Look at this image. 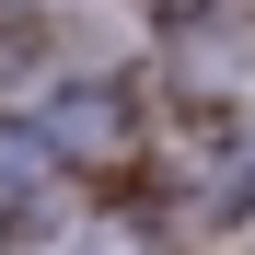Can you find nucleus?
I'll list each match as a JSON object with an SVG mask.
<instances>
[{"mask_svg":"<svg viewBox=\"0 0 255 255\" xmlns=\"http://www.w3.org/2000/svg\"><path fill=\"white\" fill-rule=\"evenodd\" d=\"M174 12H197V0H174Z\"/></svg>","mask_w":255,"mask_h":255,"instance_id":"f03ea898","label":"nucleus"},{"mask_svg":"<svg viewBox=\"0 0 255 255\" xmlns=\"http://www.w3.org/2000/svg\"><path fill=\"white\" fill-rule=\"evenodd\" d=\"M47 186H58V151H47V128H35V116H0V221L47 209Z\"/></svg>","mask_w":255,"mask_h":255,"instance_id":"f257e3e1","label":"nucleus"},{"mask_svg":"<svg viewBox=\"0 0 255 255\" xmlns=\"http://www.w3.org/2000/svg\"><path fill=\"white\" fill-rule=\"evenodd\" d=\"M0 12H12V0H0Z\"/></svg>","mask_w":255,"mask_h":255,"instance_id":"7ed1b4c3","label":"nucleus"}]
</instances>
